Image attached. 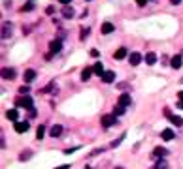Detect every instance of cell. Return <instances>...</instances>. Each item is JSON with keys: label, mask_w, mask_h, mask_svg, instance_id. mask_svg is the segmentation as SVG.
<instances>
[{"label": "cell", "mask_w": 183, "mask_h": 169, "mask_svg": "<svg viewBox=\"0 0 183 169\" xmlns=\"http://www.w3.org/2000/svg\"><path fill=\"white\" fill-rule=\"evenodd\" d=\"M15 105H17V107L30 109V107L34 105V100H32V96H19V98H15Z\"/></svg>", "instance_id": "6da1fadb"}, {"label": "cell", "mask_w": 183, "mask_h": 169, "mask_svg": "<svg viewBox=\"0 0 183 169\" xmlns=\"http://www.w3.org/2000/svg\"><path fill=\"white\" fill-rule=\"evenodd\" d=\"M100 122H102L104 128H110V126H113V124L117 122V119H115V115H104Z\"/></svg>", "instance_id": "7a4b0ae2"}, {"label": "cell", "mask_w": 183, "mask_h": 169, "mask_svg": "<svg viewBox=\"0 0 183 169\" xmlns=\"http://www.w3.org/2000/svg\"><path fill=\"white\" fill-rule=\"evenodd\" d=\"M166 156H170V152H168L164 147H155V149H153V158L159 160V158H166Z\"/></svg>", "instance_id": "3957f363"}, {"label": "cell", "mask_w": 183, "mask_h": 169, "mask_svg": "<svg viewBox=\"0 0 183 169\" xmlns=\"http://www.w3.org/2000/svg\"><path fill=\"white\" fill-rule=\"evenodd\" d=\"M60 49H62V38H57V40H53L49 43V51L51 53H59Z\"/></svg>", "instance_id": "277c9868"}, {"label": "cell", "mask_w": 183, "mask_h": 169, "mask_svg": "<svg viewBox=\"0 0 183 169\" xmlns=\"http://www.w3.org/2000/svg\"><path fill=\"white\" fill-rule=\"evenodd\" d=\"M164 115L168 117V120H170L174 126H183V119H181V117H178V115H172V113H168V111H166Z\"/></svg>", "instance_id": "5b68a950"}, {"label": "cell", "mask_w": 183, "mask_h": 169, "mask_svg": "<svg viewBox=\"0 0 183 169\" xmlns=\"http://www.w3.org/2000/svg\"><path fill=\"white\" fill-rule=\"evenodd\" d=\"M170 66L174 68V70H180L183 66V58L181 55H176V56H172V60H170Z\"/></svg>", "instance_id": "8992f818"}, {"label": "cell", "mask_w": 183, "mask_h": 169, "mask_svg": "<svg viewBox=\"0 0 183 169\" xmlns=\"http://www.w3.org/2000/svg\"><path fill=\"white\" fill-rule=\"evenodd\" d=\"M129 60H130V66H138V64L142 62V55H140V53H130Z\"/></svg>", "instance_id": "52a82bcc"}, {"label": "cell", "mask_w": 183, "mask_h": 169, "mask_svg": "<svg viewBox=\"0 0 183 169\" xmlns=\"http://www.w3.org/2000/svg\"><path fill=\"white\" fill-rule=\"evenodd\" d=\"M13 128H15V132H17V134H25V132L28 130V122H26V120H25V122H15V126H13Z\"/></svg>", "instance_id": "ba28073f"}, {"label": "cell", "mask_w": 183, "mask_h": 169, "mask_svg": "<svg viewBox=\"0 0 183 169\" xmlns=\"http://www.w3.org/2000/svg\"><path fill=\"white\" fill-rule=\"evenodd\" d=\"M127 55H129V51H127L125 47H119V49L115 51V55H113V58H115V60H123V58H125Z\"/></svg>", "instance_id": "9c48e42d"}, {"label": "cell", "mask_w": 183, "mask_h": 169, "mask_svg": "<svg viewBox=\"0 0 183 169\" xmlns=\"http://www.w3.org/2000/svg\"><path fill=\"white\" fill-rule=\"evenodd\" d=\"M15 77V70L13 68H4L2 70V79H13Z\"/></svg>", "instance_id": "30bf717a"}, {"label": "cell", "mask_w": 183, "mask_h": 169, "mask_svg": "<svg viewBox=\"0 0 183 169\" xmlns=\"http://www.w3.org/2000/svg\"><path fill=\"white\" fill-rule=\"evenodd\" d=\"M60 134H62V126H60V124L51 126V130H49V135H51V137H59Z\"/></svg>", "instance_id": "8fae6325"}, {"label": "cell", "mask_w": 183, "mask_h": 169, "mask_svg": "<svg viewBox=\"0 0 183 169\" xmlns=\"http://www.w3.org/2000/svg\"><path fill=\"white\" fill-rule=\"evenodd\" d=\"M113 28H115V26H113L110 21H106V23H102V28H100V30H102V34H112Z\"/></svg>", "instance_id": "7c38bea8"}, {"label": "cell", "mask_w": 183, "mask_h": 169, "mask_svg": "<svg viewBox=\"0 0 183 169\" xmlns=\"http://www.w3.org/2000/svg\"><path fill=\"white\" fill-rule=\"evenodd\" d=\"M93 71H94V75H100V77H102V75H104V64H102V62H96V64L93 66Z\"/></svg>", "instance_id": "4fadbf2b"}, {"label": "cell", "mask_w": 183, "mask_h": 169, "mask_svg": "<svg viewBox=\"0 0 183 169\" xmlns=\"http://www.w3.org/2000/svg\"><path fill=\"white\" fill-rule=\"evenodd\" d=\"M34 79H36V71H34V70H26V71H25V81L30 85Z\"/></svg>", "instance_id": "5bb4252c"}, {"label": "cell", "mask_w": 183, "mask_h": 169, "mask_svg": "<svg viewBox=\"0 0 183 169\" xmlns=\"http://www.w3.org/2000/svg\"><path fill=\"white\" fill-rule=\"evenodd\" d=\"M102 81H104V83H113V81H115V73H113V71H104Z\"/></svg>", "instance_id": "9a60e30c"}, {"label": "cell", "mask_w": 183, "mask_h": 169, "mask_svg": "<svg viewBox=\"0 0 183 169\" xmlns=\"http://www.w3.org/2000/svg\"><path fill=\"white\" fill-rule=\"evenodd\" d=\"M93 73H94V71H93V68H85V70L81 71V81H89Z\"/></svg>", "instance_id": "2e32d148"}, {"label": "cell", "mask_w": 183, "mask_h": 169, "mask_svg": "<svg viewBox=\"0 0 183 169\" xmlns=\"http://www.w3.org/2000/svg\"><path fill=\"white\" fill-rule=\"evenodd\" d=\"M17 117H19V111H15V109H9V111L6 113V119H8V120L17 122Z\"/></svg>", "instance_id": "e0dca14e"}, {"label": "cell", "mask_w": 183, "mask_h": 169, "mask_svg": "<svg viewBox=\"0 0 183 169\" xmlns=\"http://www.w3.org/2000/svg\"><path fill=\"white\" fill-rule=\"evenodd\" d=\"M161 137L164 139V141H172L174 139V132L168 128V130H163V134H161Z\"/></svg>", "instance_id": "ac0fdd59"}, {"label": "cell", "mask_w": 183, "mask_h": 169, "mask_svg": "<svg viewBox=\"0 0 183 169\" xmlns=\"http://www.w3.org/2000/svg\"><path fill=\"white\" fill-rule=\"evenodd\" d=\"M146 62H147L149 66H153V64L157 62V55H155L153 51H151V53H147V55H146Z\"/></svg>", "instance_id": "d6986e66"}, {"label": "cell", "mask_w": 183, "mask_h": 169, "mask_svg": "<svg viewBox=\"0 0 183 169\" xmlns=\"http://www.w3.org/2000/svg\"><path fill=\"white\" fill-rule=\"evenodd\" d=\"M125 111H127V109H125V105H121V103L113 107V115H115V117H121V115H125Z\"/></svg>", "instance_id": "ffe728a7"}, {"label": "cell", "mask_w": 183, "mask_h": 169, "mask_svg": "<svg viewBox=\"0 0 183 169\" xmlns=\"http://www.w3.org/2000/svg\"><path fill=\"white\" fill-rule=\"evenodd\" d=\"M62 15H64L66 19H70V17H74V9H72L70 6H64V8H62Z\"/></svg>", "instance_id": "44dd1931"}, {"label": "cell", "mask_w": 183, "mask_h": 169, "mask_svg": "<svg viewBox=\"0 0 183 169\" xmlns=\"http://www.w3.org/2000/svg\"><path fill=\"white\" fill-rule=\"evenodd\" d=\"M43 134H45V126L42 124V126H38V132H36V139H38V141H42V139H43Z\"/></svg>", "instance_id": "7402d4cb"}, {"label": "cell", "mask_w": 183, "mask_h": 169, "mask_svg": "<svg viewBox=\"0 0 183 169\" xmlns=\"http://www.w3.org/2000/svg\"><path fill=\"white\" fill-rule=\"evenodd\" d=\"M119 103H121V105H125V107H127V105H129V103H130V96H129V94H123V96H121V98H119Z\"/></svg>", "instance_id": "603a6c76"}, {"label": "cell", "mask_w": 183, "mask_h": 169, "mask_svg": "<svg viewBox=\"0 0 183 169\" xmlns=\"http://www.w3.org/2000/svg\"><path fill=\"white\" fill-rule=\"evenodd\" d=\"M34 8H36V4H34L32 0H28V2H26V4L23 6V11H32Z\"/></svg>", "instance_id": "cb8c5ba5"}, {"label": "cell", "mask_w": 183, "mask_h": 169, "mask_svg": "<svg viewBox=\"0 0 183 169\" xmlns=\"http://www.w3.org/2000/svg\"><path fill=\"white\" fill-rule=\"evenodd\" d=\"M30 156H32V152H30V151H25V152H23V154L19 156V160H21V162H26V160H28Z\"/></svg>", "instance_id": "d4e9b609"}, {"label": "cell", "mask_w": 183, "mask_h": 169, "mask_svg": "<svg viewBox=\"0 0 183 169\" xmlns=\"http://www.w3.org/2000/svg\"><path fill=\"white\" fill-rule=\"evenodd\" d=\"M9 34H11V28H9V24H8V26L2 28V38H9Z\"/></svg>", "instance_id": "484cf974"}, {"label": "cell", "mask_w": 183, "mask_h": 169, "mask_svg": "<svg viewBox=\"0 0 183 169\" xmlns=\"http://www.w3.org/2000/svg\"><path fill=\"white\" fill-rule=\"evenodd\" d=\"M123 139H125V134H123V135H119V137H117V139H115V141H113V143H112V147H119V145H121V141H123Z\"/></svg>", "instance_id": "4316f807"}, {"label": "cell", "mask_w": 183, "mask_h": 169, "mask_svg": "<svg viewBox=\"0 0 183 169\" xmlns=\"http://www.w3.org/2000/svg\"><path fill=\"white\" fill-rule=\"evenodd\" d=\"M36 115H38V111H36L34 107H30V109H28V117L32 119V117H36Z\"/></svg>", "instance_id": "83f0119b"}, {"label": "cell", "mask_w": 183, "mask_h": 169, "mask_svg": "<svg viewBox=\"0 0 183 169\" xmlns=\"http://www.w3.org/2000/svg\"><path fill=\"white\" fill-rule=\"evenodd\" d=\"M87 36H89V28H85V30H83V32H81V40H85V38H87Z\"/></svg>", "instance_id": "f1b7e54d"}, {"label": "cell", "mask_w": 183, "mask_h": 169, "mask_svg": "<svg viewBox=\"0 0 183 169\" xmlns=\"http://www.w3.org/2000/svg\"><path fill=\"white\" fill-rule=\"evenodd\" d=\"M98 55H100V51H96V49H93V51H91V56H94V58H96Z\"/></svg>", "instance_id": "f546056e"}, {"label": "cell", "mask_w": 183, "mask_h": 169, "mask_svg": "<svg viewBox=\"0 0 183 169\" xmlns=\"http://www.w3.org/2000/svg\"><path fill=\"white\" fill-rule=\"evenodd\" d=\"M146 2H147V0H136V4H138L140 8H144V6H146Z\"/></svg>", "instance_id": "4dcf8cb0"}, {"label": "cell", "mask_w": 183, "mask_h": 169, "mask_svg": "<svg viewBox=\"0 0 183 169\" xmlns=\"http://www.w3.org/2000/svg\"><path fill=\"white\" fill-rule=\"evenodd\" d=\"M53 11H55V9H53V8H51V6H49V8H47V9H45V13H47V15H51V13H53Z\"/></svg>", "instance_id": "1f68e13d"}, {"label": "cell", "mask_w": 183, "mask_h": 169, "mask_svg": "<svg viewBox=\"0 0 183 169\" xmlns=\"http://www.w3.org/2000/svg\"><path fill=\"white\" fill-rule=\"evenodd\" d=\"M55 169H70V166H68V164H64V166H59V167H55Z\"/></svg>", "instance_id": "d6a6232c"}, {"label": "cell", "mask_w": 183, "mask_h": 169, "mask_svg": "<svg viewBox=\"0 0 183 169\" xmlns=\"http://www.w3.org/2000/svg\"><path fill=\"white\" fill-rule=\"evenodd\" d=\"M180 2H181V0H170V4H174V6H178Z\"/></svg>", "instance_id": "836d02e7"}, {"label": "cell", "mask_w": 183, "mask_h": 169, "mask_svg": "<svg viewBox=\"0 0 183 169\" xmlns=\"http://www.w3.org/2000/svg\"><path fill=\"white\" fill-rule=\"evenodd\" d=\"M59 2H60V4H70L72 0H59Z\"/></svg>", "instance_id": "e575fe53"}, {"label": "cell", "mask_w": 183, "mask_h": 169, "mask_svg": "<svg viewBox=\"0 0 183 169\" xmlns=\"http://www.w3.org/2000/svg\"><path fill=\"white\" fill-rule=\"evenodd\" d=\"M178 96H180V100L183 102V92H178Z\"/></svg>", "instance_id": "d590c367"}, {"label": "cell", "mask_w": 183, "mask_h": 169, "mask_svg": "<svg viewBox=\"0 0 183 169\" xmlns=\"http://www.w3.org/2000/svg\"><path fill=\"white\" fill-rule=\"evenodd\" d=\"M180 109H183V102L180 100Z\"/></svg>", "instance_id": "8d00e7d4"}, {"label": "cell", "mask_w": 183, "mask_h": 169, "mask_svg": "<svg viewBox=\"0 0 183 169\" xmlns=\"http://www.w3.org/2000/svg\"><path fill=\"white\" fill-rule=\"evenodd\" d=\"M180 83H183V77H181V81H180Z\"/></svg>", "instance_id": "74e56055"}, {"label": "cell", "mask_w": 183, "mask_h": 169, "mask_svg": "<svg viewBox=\"0 0 183 169\" xmlns=\"http://www.w3.org/2000/svg\"><path fill=\"white\" fill-rule=\"evenodd\" d=\"M115 169H123V167H115Z\"/></svg>", "instance_id": "f35d334b"}, {"label": "cell", "mask_w": 183, "mask_h": 169, "mask_svg": "<svg viewBox=\"0 0 183 169\" xmlns=\"http://www.w3.org/2000/svg\"><path fill=\"white\" fill-rule=\"evenodd\" d=\"M87 169H91V167H87Z\"/></svg>", "instance_id": "ab89813d"}]
</instances>
